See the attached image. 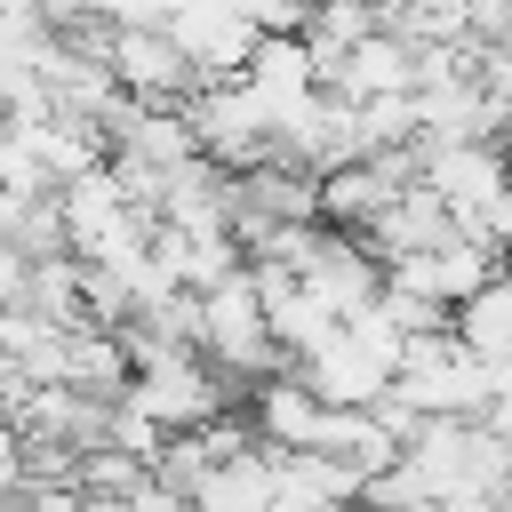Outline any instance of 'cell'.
<instances>
[{
  "instance_id": "3957f363",
  "label": "cell",
  "mask_w": 512,
  "mask_h": 512,
  "mask_svg": "<svg viewBox=\"0 0 512 512\" xmlns=\"http://www.w3.org/2000/svg\"><path fill=\"white\" fill-rule=\"evenodd\" d=\"M448 336L472 360H512V288H504V272H488L472 296L448 304Z\"/></svg>"
},
{
  "instance_id": "6da1fadb",
  "label": "cell",
  "mask_w": 512,
  "mask_h": 512,
  "mask_svg": "<svg viewBox=\"0 0 512 512\" xmlns=\"http://www.w3.org/2000/svg\"><path fill=\"white\" fill-rule=\"evenodd\" d=\"M192 344H200V360L224 368V376H272V368H288L280 344H272V328H264V304H256L248 264H232L224 280L200 288V336H192Z\"/></svg>"
},
{
  "instance_id": "7a4b0ae2",
  "label": "cell",
  "mask_w": 512,
  "mask_h": 512,
  "mask_svg": "<svg viewBox=\"0 0 512 512\" xmlns=\"http://www.w3.org/2000/svg\"><path fill=\"white\" fill-rule=\"evenodd\" d=\"M104 64H112L120 96H136V104H184L200 88L192 64H184V48L160 24H104Z\"/></svg>"
}]
</instances>
